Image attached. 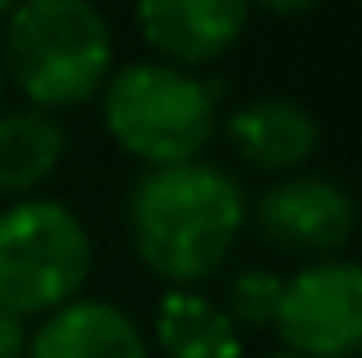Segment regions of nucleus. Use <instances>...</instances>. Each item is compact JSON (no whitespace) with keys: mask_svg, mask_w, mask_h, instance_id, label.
I'll list each match as a JSON object with an SVG mask.
<instances>
[{"mask_svg":"<svg viewBox=\"0 0 362 358\" xmlns=\"http://www.w3.org/2000/svg\"><path fill=\"white\" fill-rule=\"evenodd\" d=\"M124 225L138 262L165 285H206L221 276L247 230V188L206 161L151 166L133 179Z\"/></svg>","mask_w":362,"mask_h":358,"instance_id":"obj_1","label":"nucleus"},{"mask_svg":"<svg viewBox=\"0 0 362 358\" xmlns=\"http://www.w3.org/2000/svg\"><path fill=\"white\" fill-rule=\"evenodd\" d=\"M0 69L37 110L88 106L115 69L110 18L92 0H14L0 23Z\"/></svg>","mask_w":362,"mask_h":358,"instance_id":"obj_2","label":"nucleus"},{"mask_svg":"<svg viewBox=\"0 0 362 358\" xmlns=\"http://www.w3.org/2000/svg\"><path fill=\"white\" fill-rule=\"evenodd\" d=\"M97 101L110 143L142 171L197 161L216 138V83L170 60H133L110 69Z\"/></svg>","mask_w":362,"mask_h":358,"instance_id":"obj_3","label":"nucleus"},{"mask_svg":"<svg viewBox=\"0 0 362 358\" xmlns=\"http://www.w3.org/2000/svg\"><path fill=\"white\" fill-rule=\"evenodd\" d=\"M92 276V234L60 197L28 193L0 207V308L23 322L78 299Z\"/></svg>","mask_w":362,"mask_h":358,"instance_id":"obj_4","label":"nucleus"},{"mask_svg":"<svg viewBox=\"0 0 362 358\" xmlns=\"http://www.w3.org/2000/svg\"><path fill=\"white\" fill-rule=\"evenodd\" d=\"M271 331L303 358H358L362 350V267L354 258L303 262L284 276Z\"/></svg>","mask_w":362,"mask_h":358,"instance_id":"obj_5","label":"nucleus"},{"mask_svg":"<svg viewBox=\"0 0 362 358\" xmlns=\"http://www.w3.org/2000/svg\"><path fill=\"white\" fill-rule=\"evenodd\" d=\"M247 225L271 248L289 253L298 262H321L339 258L354 243L358 202L339 179L293 171L257 193V202L247 207Z\"/></svg>","mask_w":362,"mask_h":358,"instance_id":"obj_6","label":"nucleus"},{"mask_svg":"<svg viewBox=\"0 0 362 358\" xmlns=\"http://www.w3.org/2000/svg\"><path fill=\"white\" fill-rule=\"evenodd\" d=\"M252 0H133L142 42L179 69H206L239 46Z\"/></svg>","mask_w":362,"mask_h":358,"instance_id":"obj_7","label":"nucleus"},{"mask_svg":"<svg viewBox=\"0 0 362 358\" xmlns=\"http://www.w3.org/2000/svg\"><path fill=\"white\" fill-rule=\"evenodd\" d=\"M225 143L247 171L293 175L317 156L321 125L303 101L293 97H252L239 101L225 120Z\"/></svg>","mask_w":362,"mask_h":358,"instance_id":"obj_8","label":"nucleus"},{"mask_svg":"<svg viewBox=\"0 0 362 358\" xmlns=\"http://www.w3.org/2000/svg\"><path fill=\"white\" fill-rule=\"evenodd\" d=\"M23 358H151V340L119 304L78 294L37 317Z\"/></svg>","mask_w":362,"mask_h":358,"instance_id":"obj_9","label":"nucleus"},{"mask_svg":"<svg viewBox=\"0 0 362 358\" xmlns=\"http://www.w3.org/2000/svg\"><path fill=\"white\" fill-rule=\"evenodd\" d=\"M151 340L165 358H243L247 350L230 313L193 285H170L156 299Z\"/></svg>","mask_w":362,"mask_h":358,"instance_id":"obj_10","label":"nucleus"},{"mask_svg":"<svg viewBox=\"0 0 362 358\" xmlns=\"http://www.w3.org/2000/svg\"><path fill=\"white\" fill-rule=\"evenodd\" d=\"M64 129L51 110H0V197H28L64 161Z\"/></svg>","mask_w":362,"mask_h":358,"instance_id":"obj_11","label":"nucleus"},{"mask_svg":"<svg viewBox=\"0 0 362 358\" xmlns=\"http://www.w3.org/2000/svg\"><path fill=\"white\" fill-rule=\"evenodd\" d=\"M280 289H284V276L271 267H243L239 276H230L225 285V299L221 308L230 313V322L239 331H271L275 322V308H280Z\"/></svg>","mask_w":362,"mask_h":358,"instance_id":"obj_12","label":"nucleus"},{"mask_svg":"<svg viewBox=\"0 0 362 358\" xmlns=\"http://www.w3.org/2000/svg\"><path fill=\"white\" fill-rule=\"evenodd\" d=\"M23 345H28V322L0 308V358H23Z\"/></svg>","mask_w":362,"mask_h":358,"instance_id":"obj_13","label":"nucleus"},{"mask_svg":"<svg viewBox=\"0 0 362 358\" xmlns=\"http://www.w3.org/2000/svg\"><path fill=\"white\" fill-rule=\"evenodd\" d=\"M252 5L266 9V14H275V18H298V14H312L321 0H252Z\"/></svg>","mask_w":362,"mask_h":358,"instance_id":"obj_14","label":"nucleus"},{"mask_svg":"<svg viewBox=\"0 0 362 358\" xmlns=\"http://www.w3.org/2000/svg\"><path fill=\"white\" fill-rule=\"evenodd\" d=\"M9 9H14V0H0V23L9 18Z\"/></svg>","mask_w":362,"mask_h":358,"instance_id":"obj_15","label":"nucleus"},{"mask_svg":"<svg viewBox=\"0 0 362 358\" xmlns=\"http://www.w3.org/2000/svg\"><path fill=\"white\" fill-rule=\"evenodd\" d=\"M266 358H303V354H289V350H275V354H266Z\"/></svg>","mask_w":362,"mask_h":358,"instance_id":"obj_16","label":"nucleus"},{"mask_svg":"<svg viewBox=\"0 0 362 358\" xmlns=\"http://www.w3.org/2000/svg\"><path fill=\"white\" fill-rule=\"evenodd\" d=\"M0 101H5V69H0Z\"/></svg>","mask_w":362,"mask_h":358,"instance_id":"obj_17","label":"nucleus"}]
</instances>
